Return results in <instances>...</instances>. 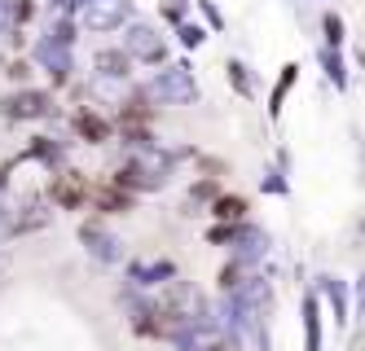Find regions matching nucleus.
Returning <instances> with one entry per match:
<instances>
[{"label":"nucleus","instance_id":"nucleus-1","mask_svg":"<svg viewBox=\"0 0 365 351\" xmlns=\"http://www.w3.org/2000/svg\"><path fill=\"white\" fill-rule=\"evenodd\" d=\"M145 101H159V105H194L198 101V84H194V75L185 62H176V66H163L159 75L150 79V84L141 88Z\"/></svg>","mask_w":365,"mask_h":351},{"label":"nucleus","instance_id":"nucleus-2","mask_svg":"<svg viewBox=\"0 0 365 351\" xmlns=\"http://www.w3.org/2000/svg\"><path fill=\"white\" fill-rule=\"evenodd\" d=\"M123 53L141 66H163L168 62V40L150 22H128L123 26Z\"/></svg>","mask_w":365,"mask_h":351},{"label":"nucleus","instance_id":"nucleus-3","mask_svg":"<svg viewBox=\"0 0 365 351\" xmlns=\"http://www.w3.org/2000/svg\"><path fill=\"white\" fill-rule=\"evenodd\" d=\"M133 22V0H84L80 5V26L88 31H119Z\"/></svg>","mask_w":365,"mask_h":351},{"label":"nucleus","instance_id":"nucleus-4","mask_svg":"<svg viewBox=\"0 0 365 351\" xmlns=\"http://www.w3.org/2000/svg\"><path fill=\"white\" fill-rule=\"evenodd\" d=\"M176 351H233V342L212 320H190V325L176 334Z\"/></svg>","mask_w":365,"mask_h":351},{"label":"nucleus","instance_id":"nucleus-5","mask_svg":"<svg viewBox=\"0 0 365 351\" xmlns=\"http://www.w3.org/2000/svg\"><path fill=\"white\" fill-rule=\"evenodd\" d=\"M0 115L14 119V123L44 119V115H53V97H48V93H36V88H22V93H14V97L0 101Z\"/></svg>","mask_w":365,"mask_h":351},{"label":"nucleus","instance_id":"nucleus-6","mask_svg":"<svg viewBox=\"0 0 365 351\" xmlns=\"http://www.w3.org/2000/svg\"><path fill=\"white\" fill-rule=\"evenodd\" d=\"M36 62L58 79V84H66L71 79V70H75V62H71V44H62V40H53V36H40L36 40Z\"/></svg>","mask_w":365,"mask_h":351},{"label":"nucleus","instance_id":"nucleus-7","mask_svg":"<svg viewBox=\"0 0 365 351\" xmlns=\"http://www.w3.org/2000/svg\"><path fill=\"white\" fill-rule=\"evenodd\" d=\"M80 241L88 246V255H93L97 263H115V259L123 255V251H119V237H115V233H106L97 220H88V224L80 229Z\"/></svg>","mask_w":365,"mask_h":351},{"label":"nucleus","instance_id":"nucleus-8","mask_svg":"<svg viewBox=\"0 0 365 351\" xmlns=\"http://www.w3.org/2000/svg\"><path fill=\"white\" fill-rule=\"evenodd\" d=\"M84 198H88V184H84L80 172H62V176L53 180V202H58V206L75 211V206H84Z\"/></svg>","mask_w":365,"mask_h":351},{"label":"nucleus","instance_id":"nucleus-9","mask_svg":"<svg viewBox=\"0 0 365 351\" xmlns=\"http://www.w3.org/2000/svg\"><path fill=\"white\" fill-rule=\"evenodd\" d=\"M93 66H97V75L101 79H128L133 75V58H128L123 48H97V58H93Z\"/></svg>","mask_w":365,"mask_h":351},{"label":"nucleus","instance_id":"nucleus-10","mask_svg":"<svg viewBox=\"0 0 365 351\" xmlns=\"http://www.w3.org/2000/svg\"><path fill=\"white\" fill-rule=\"evenodd\" d=\"M304 351H322V299H317V290L304 294Z\"/></svg>","mask_w":365,"mask_h":351},{"label":"nucleus","instance_id":"nucleus-11","mask_svg":"<svg viewBox=\"0 0 365 351\" xmlns=\"http://www.w3.org/2000/svg\"><path fill=\"white\" fill-rule=\"evenodd\" d=\"M71 123H75V132H80L88 145H101V141L110 137V123L101 119L97 110H75V119H71Z\"/></svg>","mask_w":365,"mask_h":351},{"label":"nucleus","instance_id":"nucleus-12","mask_svg":"<svg viewBox=\"0 0 365 351\" xmlns=\"http://www.w3.org/2000/svg\"><path fill=\"white\" fill-rule=\"evenodd\" d=\"M128 277H133V285H168L172 277H176V268L168 263V259H159V263H133L128 268Z\"/></svg>","mask_w":365,"mask_h":351},{"label":"nucleus","instance_id":"nucleus-13","mask_svg":"<svg viewBox=\"0 0 365 351\" xmlns=\"http://www.w3.org/2000/svg\"><path fill=\"white\" fill-rule=\"evenodd\" d=\"M212 215H216V220H225V224H242L247 220V202L233 198V194H216L212 198Z\"/></svg>","mask_w":365,"mask_h":351},{"label":"nucleus","instance_id":"nucleus-14","mask_svg":"<svg viewBox=\"0 0 365 351\" xmlns=\"http://www.w3.org/2000/svg\"><path fill=\"white\" fill-rule=\"evenodd\" d=\"M317 62H322V70L330 75V84H334V88H348V62H344V53H339V48H326V44H322Z\"/></svg>","mask_w":365,"mask_h":351},{"label":"nucleus","instance_id":"nucleus-15","mask_svg":"<svg viewBox=\"0 0 365 351\" xmlns=\"http://www.w3.org/2000/svg\"><path fill=\"white\" fill-rule=\"evenodd\" d=\"M317 290L330 299V308H334V320H348V285L339 281V277H322L317 281Z\"/></svg>","mask_w":365,"mask_h":351},{"label":"nucleus","instance_id":"nucleus-16","mask_svg":"<svg viewBox=\"0 0 365 351\" xmlns=\"http://www.w3.org/2000/svg\"><path fill=\"white\" fill-rule=\"evenodd\" d=\"M322 36H326V48H344V40H348V26H344V18H339L334 9L322 14Z\"/></svg>","mask_w":365,"mask_h":351},{"label":"nucleus","instance_id":"nucleus-17","mask_svg":"<svg viewBox=\"0 0 365 351\" xmlns=\"http://www.w3.org/2000/svg\"><path fill=\"white\" fill-rule=\"evenodd\" d=\"M295 79H299V66H295V62H291V66H282V79H277L273 101H269V115H282V101H286V93L295 88Z\"/></svg>","mask_w":365,"mask_h":351},{"label":"nucleus","instance_id":"nucleus-18","mask_svg":"<svg viewBox=\"0 0 365 351\" xmlns=\"http://www.w3.org/2000/svg\"><path fill=\"white\" fill-rule=\"evenodd\" d=\"M225 70H229V84H233V93H238V97H251V93H255V79H251L247 62H238V58H233Z\"/></svg>","mask_w":365,"mask_h":351},{"label":"nucleus","instance_id":"nucleus-19","mask_svg":"<svg viewBox=\"0 0 365 351\" xmlns=\"http://www.w3.org/2000/svg\"><path fill=\"white\" fill-rule=\"evenodd\" d=\"M31 158H40V163H62V145L48 141V137H40V141L31 145Z\"/></svg>","mask_w":365,"mask_h":351},{"label":"nucleus","instance_id":"nucleus-20","mask_svg":"<svg viewBox=\"0 0 365 351\" xmlns=\"http://www.w3.org/2000/svg\"><path fill=\"white\" fill-rule=\"evenodd\" d=\"M176 40L185 44V48H198V44L207 40V31H202L198 22H180V26H176Z\"/></svg>","mask_w":365,"mask_h":351},{"label":"nucleus","instance_id":"nucleus-21","mask_svg":"<svg viewBox=\"0 0 365 351\" xmlns=\"http://www.w3.org/2000/svg\"><path fill=\"white\" fill-rule=\"evenodd\" d=\"M185 14H190L185 0H163V18H168V22H176V26H180V22H185Z\"/></svg>","mask_w":365,"mask_h":351},{"label":"nucleus","instance_id":"nucleus-22","mask_svg":"<svg viewBox=\"0 0 365 351\" xmlns=\"http://www.w3.org/2000/svg\"><path fill=\"white\" fill-rule=\"evenodd\" d=\"M5 75H9V79H27V75H31V62H22V58H18V62H9Z\"/></svg>","mask_w":365,"mask_h":351},{"label":"nucleus","instance_id":"nucleus-23","mask_svg":"<svg viewBox=\"0 0 365 351\" xmlns=\"http://www.w3.org/2000/svg\"><path fill=\"white\" fill-rule=\"evenodd\" d=\"M202 14H207V22H212V26H216V31H220V26H225V18L216 14V5H212V0H202Z\"/></svg>","mask_w":365,"mask_h":351},{"label":"nucleus","instance_id":"nucleus-24","mask_svg":"<svg viewBox=\"0 0 365 351\" xmlns=\"http://www.w3.org/2000/svg\"><path fill=\"white\" fill-rule=\"evenodd\" d=\"M264 189H269V194H286V180H277V176H269V180H264Z\"/></svg>","mask_w":365,"mask_h":351},{"label":"nucleus","instance_id":"nucleus-25","mask_svg":"<svg viewBox=\"0 0 365 351\" xmlns=\"http://www.w3.org/2000/svg\"><path fill=\"white\" fill-rule=\"evenodd\" d=\"M352 351H365V347H352Z\"/></svg>","mask_w":365,"mask_h":351}]
</instances>
